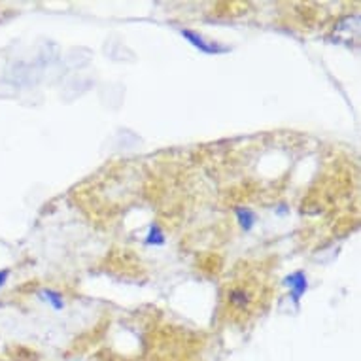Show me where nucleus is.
Segmentation results:
<instances>
[{
	"instance_id": "obj_6",
	"label": "nucleus",
	"mask_w": 361,
	"mask_h": 361,
	"mask_svg": "<svg viewBox=\"0 0 361 361\" xmlns=\"http://www.w3.org/2000/svg\"><path fill=\"white\" fill-rule=\"evenodd\" d=\"M231 301L239 303V305H244V303H246V295L242 293V291H233V293H231Z\"/></svg>"
},
{
	"instance_id": "obj_7",
	"label": "nucleus",
	"mask_w": 361,
	"mask_h": 361,
	"mask_svg": "<svg viewBox=\"0 0 361 361\" xmlns=\"http://www.w3.org/2000/svg\"><path fill=\"white\" fill-rule=\"evenodd\" d=\"M8 274H10V271H0V288H2L4 284H6Z\"/></svg>"
},
{
	"instance_id": "obj_1",
	"label": "nucleus",
	"mask_w": 361,
	"mask_h": 361,
	"mask_svg": "<svg viewBox=\"0 0 361 361\" xmlns=\"http://www.w3.org/2000/svg\"><path fill=\"white\" fill-rule=\"evenodd\" d=\"M180 32H182V37L186 38L187 42L191 44L193 48L199 49L201 53L217 55V53H227L229 51V48H225V46H220V44H216V42H208V40H205V38L201 37V34L193 32V30L182 29Z\"/></svg>"
},
{
	"instance_id": "obj_2",
	"label": "nucleus",
	"mask_w": 361,
	"mask_h": 361,
	"mask_svg": "<svg viewBox=\"0 0 361 361\" xmlns=\"http://www.w3.org/2000/svg\"><path fill=\"white\" fill-rule=\"evenodd\" d=\"M284 286H288L291 289V299L295 303H299L305 291H307L308 284H307V277H305V272L297 271L293 274H289V277L284 278Z\"/></svg>"
},
{
	"instance_id": "obj_5",
	"label": "nucleus",
	"mask_w": 361,
	"mask_h": 361,
	"mask_svg": "<svg viewBox=\"0 0 361 361\" xmlns=\"http://www.w3.org/2000/svg\"><path fill=\"white\" fill-rule=\"evenodd\" d=\"M146 244H153V246H161V244H165V235H163V231L159 225H151L150 233H148V236H146Z\"/></svg>"
},
{
	"instance_id": "obj_4",
	"label": "nucleus",
	"mask_w": 361,
	"mask_h": 361,
	"mask_svg": "<svg viewBox=\"0 0 361 361\" xmlns=\"http://www.w3.org/2000/svg\"><path fill=\"white\" fill-rule=\"evenodd\" d=\"M40 297H42L44 301H48L49 305L55 308V310H63V307H65L63 297H61L57 291H53V289H44L42 293H40Z\"/></svg>"
},
{
	"instance_id": "obj_3",
	"label": "nucleus",
	"mask_w": 361,
	"mask_h": 361,
	"mask_svg": "<svg viewBox=\"0 0 361 361\" xmlns=\"http://www.w3.org/2000/svg\"><path fill=\"white\" fill-rule=\"evenodd\" d=\"M235 214L244 231H250L253 227V223H255V212L250 210V208H236Z\"/></svg>"
}]
</instances>
